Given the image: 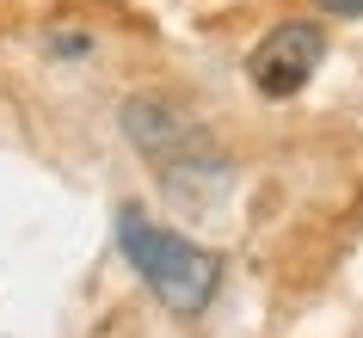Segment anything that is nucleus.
I'll list each match as a JSON object with an SVG mask.
<instances>
[{
  "mask_svg": "<svg viewBox=\"0 0 363 338\" xmlns=\"http://www.w3.org/2000/svg\"><path fill=\"white\" fill-rule=\"evenodd\" d=\"M117 252L154 289V301L179 320H197L216 301V289H222V259H216L210 246H197L185 234H172V227L148 222L135 203L117 209Z\"/></svg>",
  "mask_w": 363,
  "mask_h": 338,
  "instance_id": "f257e3e1",
  "label": "nucleus"
},
{
  "mask_svg": "<svg viewBox=\"0 0 363 338\" xmlns=\"http://www.w3.org/2000/svg\"><path fill=\"white\" fill-rule=\"evenodd\" d=\"M320 62H326V31L314 19H284V25H271L265 38L252 43L247 74H252V86L265 98H296L308 80H314Z\"/></svg>",
  "mask_w": 363,
  "mask_h": 338,
  "instance_id": "f03ea898",
  "label": "nucleus"
},
{
  "mask_svg": "<svg viewBox=\"0 0 363 338\" xmlns=\"http://www.w3.org/2000/svg\"><path fill=\"white\" fill-rule=\"evenodd\" d=\"M117 130L130 135V148H142L148 160H160V167L203 154V130H197L185 111H172L167 98H130V105L117 111Z\"/></svg>",
  "mask_w": 363,
  "mask_h": 338,
  "instance_id": "7ed1b4c3",
  "label": "nucleus"
},
{
  "mask_svg": "<svg viewBox=\"0 0 363 338\" xmlns=\"http://www.w3.org/2000/svg\"><path fill=\"white\" fill-rule=\"evenodd\" d=\"M314 13H326V19H363V0H314Z\"/></svg>",
  "mask_w": 363,
  "mask_h": 338,
  "instance_id": "20e7f679",
  "label": "nucleus"
},
{
  "mask_svg": "<svg viewBox=\"0 0 363 338\" xmlns=\"http://www.w3.org/2000/svg\"><path fill=\"white\" fill-rule=\"evenodd\" d=\"M50 50H56V56H86L93 38H86V31H74V38H50Z\"/></svg>",
  "mask_w": 363,
  "mask_h": 338,
  "instance_id": "39448f33",
  "label": "nucleus"
}]
</instances>
